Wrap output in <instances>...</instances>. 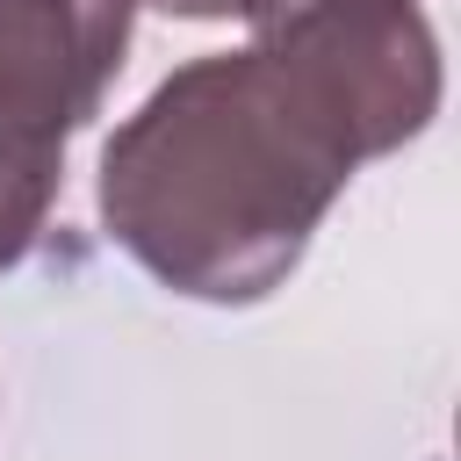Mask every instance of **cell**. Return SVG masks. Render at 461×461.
Wrapping results in <instances>:
<instances>
[{"label": "cell", "instance_id": "6da1fadb", "mask_svg": "<svg viewBox=\"0 0 461 461\" xmlns=\"http://www.w3.org/2000/svg\"><path fill=\"white\" fill-rule=\"evenodd\" d=\"M353 173L346 130L245 43L166 72L108 137L101 223L173 295L259 303L295 274Z\"/></svg>", "mask_w": 461, "mask_h": 461}, {"label": "cell", "instance_id": "7a4b0ae2", "mask_svg": "<svg viewBox=\"0 0 461 461\" xmlns=\"http://www.w3.org/2000/svg\"><path fill=\"white\" fill-rule=\"evenodd\" d=\"M137 0H0V274L58 209L65 144L101 115Z\"/></svg>", "mask_w": 461, "mask_h": 461}, {"label": "cell", "instance_id": "3957f363", "mask_svg": "<svg viewBox=\"0 0 461 461\" xmlns=\"http://www.w3.org/2000/svg\"><path fill=\"white\" fill-rule=\"evenodd\" d=\"M252 50H267L367 158L403 151L439 115V36L418 0H252Z\"/></svg>", "mask_w": 461, "mask_h": 461}, {"label": "cell", "instance_id": "277c9868", "mask_svg": "<svg viewBox=\"0 0 461 461\" xmlns=\"http://www.w3.org/2000/svg\"><path fill=\"white\" fill-rule=\"evenodd\" d=\"M144 7H158V14H180V22H230V14H245L252 0H144Z\"/></svg>", "mask_w": 461, "mask_h": 461}]
</instances>
